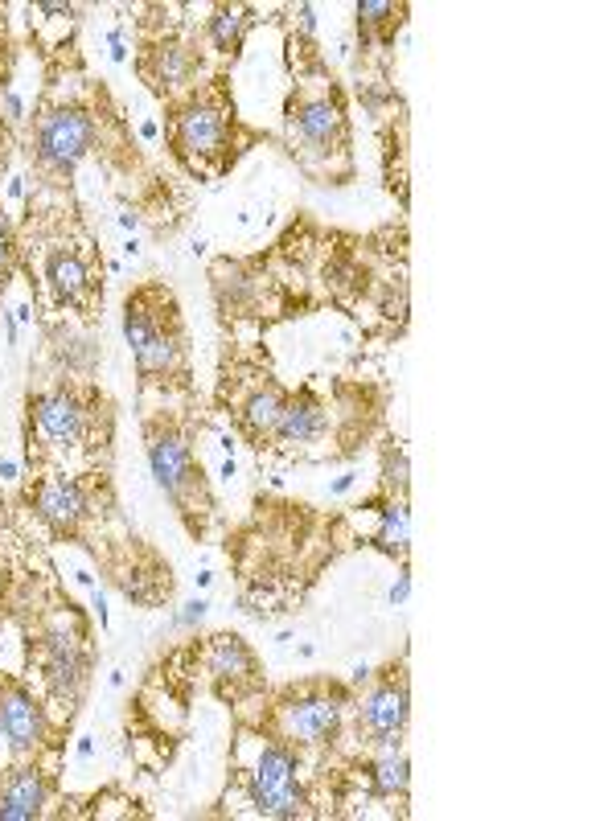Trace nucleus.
Wrapping results in <instances>:
<instances>
[{"mask_svg": "<svg viewBox=\"0 0 616 821\" xmlns=\"http://www.w3.org/2000/svg\"><path fill=\"white\" fill-rule=\"evenodd\" d=\"M296 772H300L296 744H288V739H259L255 744V760L247 764V780H296Z\"/></svg>", "mask_w": 616, "mask_h": 821, "instance_id": "nucleus-16", "label": "nucleus"}, {"mask_svg": "<svg viewBox=\"0 0 616 821\" xmlns=\"http://www.w3.org/2000/svg\"><path fill=\"white\" fill-rule=\"evenodd\" d=\"M140 136H144V140H157V124H152V120H148V124L140 128Z\"/></svg>", "mask_w": 616, "mask_h": 821, "instance_id": "nucleus-37", "label": "nucleus"}, {"mask_svg": "<svg viewBox=\"0 0 616 821\" xmlns=\"http://www.w3.org/2000/svg\"><path fill=\"white\" fill-rule=\"evenodd\" d=\"M124 337L132 345V358L140 374L148 378H165L181 366V345L177 333L161 321V312H152L144 300H128L124 308Z\"/></svg>", "mask_w": 616, "mask_h": 821, "instance_id": "nucleus-3", "label": "nucleus"}, {"mask_svg": "<svg viewBox=\"0 0 616 821\" xmlns=\"http://www.w3.org/2000/svg\"><path fill=\"white\" fill-rule=\"evenodd\" d=\"M91 756H95V739L83 735V739H79V760H91Z\"/></svg>", "mask_w": 616, "mask_h": 821, "instance_id": "nucleus-34", "label": "nucleus"}, {"mask_svg": "<svg viewBox=\"0 0 616 821\" xmlns=\"http://www.w3.org/2000/svg\"><path fill=\"white\" fill-rule=\"evenodd\" d=\"M329 436V411L313 399V395H300V399H288L284 403V415L280 423L272 427V440L288 452L296 448H308V444H317Z\"/></svg>", "mask_w": 616, "mask_h": 821, "instance_id": "nucleus-12", "label": "nucleus"}, {"mask_svg": "<svg viewBox=\"0 0 616 821\" xmlns=\"http://www.w3.org/2000/svg\"><path fill=\"white\" fill-rule=\"evenodd\" d=\"M206 670L222 682H247V678H255V653L247 649L243 637L222 633L206 649Z\"/></svg>", "mask_w": 616, "mask_h": 821, "instance_id": "nucleus-15", "label": "nucleus"}, {"mask_svg": "<svg viewBox=\"0 0 616 821\" xmlns=\"http://www.w3.org/2000/svg\"><path fill=\"white\" fill-rule=\"evenodd\" d=\"M214 288H218V300L222 304H247L255 296V280L247 276L243 267H218V276H214Z\"/></svg>", "mask_w": 616, "mask_h": 821, "instance_id": "nucleus-23", "label": "nucleus"}, {"mask_svg": "<svg viewBox=\"0 0 616 821\" xmlns=\"http://www.w3.org/2000/svg\"><path fill=\"white\" fill-rule=\"evenodd\" d=\"M148 74H152V83L157 87L181 91V87H189V78H194V54H189L181 42H161L148 54Z\"/></svg>", "mask_w": 616, "mask_h": 821, "instance_id": "nucleus-17", "label": "nucleus"}, {"mask_svg": "<svg viewBox=\"0 0 616 821\" xmlns=\"http://www.w3.org/2000/svg\"><path fill=\"white\" fill-rule=\"evenodd\" d=\"M411 715V694L403 678H382L358 707V723L370 735L374 748H395Z\"/></svg>", "mask_w": 616, "mask_h": 821, "instance_id": "nucleus-4", "label": "nucleus"}, {"mask_svg": "<svg viewBox=\"0 0 616 821\" xmlns=\"http://www.w3.org/2000/svg\"><path fill=\"white\" fill-rule=\"evenodd\" d=\"M382 485H387L391 497H403L411 485V460L399 444H387V452H382Z\"/></svg>", "mask_w": 616, "mask_h": 821, "instance_id": "nucleus-24", "label": "nucleus"}, {"mask_svg": "<svg viewBox=\"0 0 616 821\" xmlns=\"http://www.w3.org/2000/svg\"><path fill=\"white\" fill-rule=\"evenodd\" d=\"M296 21H300V29H304L308 37L317 33V9H313V5H296Z\"/></svg>", "mask_w": 616, "mask_h": 821, "instance_id": "nucleus-29", "label": "nucleus"}, {"mask_svg": "<svg viewBox=\"0 0 616 821\" xmlns=\"http://www.w3.org/2000/svg\"><path fill=\"white\" fill-rule=\"evenodd\" d=\"M5 329H9V345H17V329H21V325H17V317H13V308L5 312Z\"/></svg>", "mask_w": 616, "mask_h": 821, "instance_id": "nucleus-35", "label": "nucleus"}, {"mask_svg": "<svg viewBox=\"0 0 616 821\" xmlns=\"http://www.w3.org/2000/svg\"><path fill=\"white\" fill-rule=\"evenodd\" d=\"M33 510L42 522H50L58 534H70L79 530V522L87 518V493L79 481H66V477H50L37 485L33 493Z\"/></svg>", "mask_w": 616, "mask_h": 821, "instance_id": "nucleus-11", "label": "nucleus"}, {"mask_svg": "<svg viewBox=\"0 0 616 821\" xmlns=\"http://www.w3.org/2000/svg\"><path fill=\"white\" fill-rule=\"evenodd\" d=\"M387 600H391L395 608H403V604L411 600V571H407V567H403V571H399V579L391 583V592H387Z\"/></svg>", "mask_w": 616, "mask_h": 821, "instance_id": "nucleus-28", "label": "nucleus"}, {"mask_svg": "<svg viewBox=\"0 0 616 821\" xmlns=\"http://www.w3.org/2000/svg\"><path fill=\"white\" fill-rule=\"evenodd\" d=\"M341 719H345V698L337 690H300L280 702L276 731L288 744H329L341 731Z\"/></svg>", "mask_w": 616, "mask_h": 821, "instance_id": "nucleus-2", "label": "nucleus"}, {"mask_svg": "<svg viewBox=\"0 0 616 821\" xmlns=\"http://www.w3.org/2000/svg\"><path fill=\"white\" fill-rule=\"evenodd\" d=\"M148 468H152V477H157V485L173 497V501H189V493L198 489V460H194V452H189V444H185V436H177V432H152L148 436Z\"/></svg>", "mask_w": 616, "mask_h": 821, "instance_id": "nucleus-5", "label": "nucleus"}, {"mask_svg": "<svg viewBox=\"0 0 616 821\" xmlns=\"http://www.w3.org/2000/svg\"><path fill=\"white\" fill-rule=\"evenodd\" d=\"M247 797L259 817H272V821H296L308 813L300 780H247Z\"/></svg>", "mask_w": 616, "mask_h": 821, "instance_id": "nucleus-14", "label": "nucleus"}, {"mask_svg": "<svg viewBox=\"0 0 616 821\" xmlns=\"http://www.w3.org/2000/svg\"><path fill=\"white\" fill-rule=\"evenodd\" d=\"M9 267H13V247H9V234H0V284H5Z\"/></svg>", "mask_w": 616, "mask_h": 821, "instance_id": "nucleus-30", "label": "nucleus"}, {"mask_svg": "<svg viewBox=\"0 0 616 821\" xmlns=\"http://www.w3.org/2000/svg\"><path fill=\"white\" fill-rule=\"evenodd\" d=\"M91 604H95V616H99V624H107V596H103L99 588H91Z\"/></svg>", "mask_w": 616, "mask_h": 821, "instance_id": "nucleus-31", "label": "nucleus"}, {"mask_svg": "<svg viewBox=\"0 0 616 821\" xmlns=\"http://www.w3.org/2000/svg\"><path fill=\"white\" fill-rule=\"evenodd\" d=\"M46 735V715H42V702H37L25 686H5L0 690V739L17 752H33L42 744Z\"/></svg>", "mask_w": 616, "mask_h": 821, "instance_id": "nucleus-9", "label": "nucleus"}, {"mask_svg": "<svg viewBox=\"0 0 616 821\" xmlns=\"http://www.w3.org/2000/svg\"><path fill=\"white\" fill-rule=\"evenodd\" d=\"M0 477H5V481H17V464L5 460V464H0Z\"/></svg>", "mask_w": 616, "mask_h": 821, "instance_id": "nucleus-36", "label": "nucleus"}, {"mask_svg": "<svg viewBox=\"0 0 616 821\" xmlns=\"http://www.w3.org/2000/svg\"><path fill=\"white\" fill-rule=\"evenodd\" d=\"M206 612H210V600H189V604H181V612L173 616V624H177V629H198V624L206 620Z\"/></svg>", "mask_w": 616, "mask_h": 821, "instance_id": "nucleus-26", "label": "nucleus"}, {"mask_svg": "<svg viewBox=\"0 0 616 821\" xmlns=\"http://www.w3.org/2000/svg\"><path fill=\"white\" fill-rule=\"evenodd\" d=\"M46 776L37 768H17L9 785L0 789V821H33L46 813Z\"/></svg>", "mask_w": 616, "mask_h": 821, "instance_id": "nucleus-13", "label": "nucleus"}, {"mask_svg": "<svg viewBox=\"0 0 616 821\" xmlns=\"http://www.w3.org/2000/svg\"><path fill=\"white\" fill-rule=\"evenodd\" d=\"M251 29V9L243 5H218L210 17V46L218 54H235L243 46V33Z\"/></svg>", "mask_w": 616, "mask_h": 821, "instance_id": "nucleus-21", "label": "nucleus"}, {"mask_svg": "<svg viewBox=\"0 0 616 821\" xmlns=\"http://www.w3.org/2000/svg\"><path fill=\"white\" fill-rule=\"evenodd\" d=\"M374 542L382 546V551L391 555H407L411 546V514H407V501L403 497H387L378 505V530H374Z\"/></svg>", "mask_w": 616, "mask_h": 821, "instance_id": "nucleus-20", "label": "nucleus"}, {"mask_svg": "<svg viewBox=\"0 0 616 821\" xmlns=\"http://www.w3.org/2000/svg\"><path fill=\"white\" fill-rule=\"evenodd\" d=\"M0 111H5L9 124H21L25 120V99L17 91H0Z\"/></svg>", "mask_w": 616, "mask_h": 821, "instance_id": "nucleus-27", "label": "nucleus"}, {"mask_svg": "<svg viewBox=\"0 0 616 821\" xmlns=\"http://www.w3.org/2000/svg\"><path fill=\"white\" fill-rule=\"evenodd\" d=\"M95 115L83 107H54L37 120L33 132V152L37 165L50 173H74L83 165V156L95 148Z\"/></svg>", "mask_w": 616, "mask_h": 821, "instance_id": "nucleus-1", "label": "nucleus"}, {"mask_svg": "<svg viewBox=\"0 0 616 821\" xmlns=\"http://www.w3.org/2000/svg\"><path fill=\"white\" fill-rule=\"evenodd\" d=\"M120 226H124V230H136V214H120Z\"/></svg>", "mask_w": 616, "mask_h": 821, "instance_id": "nucleus-38", "label": "nucleus"}, {"mask_svg": "<svg viewBox=\"0 0 616 821\" xmlns=\"http://www.w3.org/2000/svg\"><path fill=\"white\" fill-rule=\"evenodd\" d=\"M46 280H50V288H54V296L62 304H79L87 296V288H91V271H87V263L79 255L54 251L50 263H46Z\"/></svg>", "mask_w": 616, "mask_h": 821, "instance_id": "nucleus-18", "label": "nucleus"}, {"mask_svg": "<svg viewBox=\"0 0 616 821\" xmlns=\"http://www.w3.org/2000/svg\"><path fill=\"white\" fill-rule=\"evenodd\" d=\"M177 148L185 156H222L226 144H230V124H226V115L218 107H206V103H194V107H185L177 115Z\"/></svg>", "mask_w": 616, "mask_h": 821, "instance_id": "nucleus-10", "label": "nucleus"}, {"mask_svg": "<svg viewBox=\"0 0 616 821\" xmlns=\"http://www.w3.org/2000/svg\"><path fill=\"white\" fill-rule=\"evenodd\" d=\"M29 419H33L37 440H46L50 448H70L83 440L87 407L70 390H46V395L29 399Z\"/></svg>", "mask_w": 616, "mask_h": 821, "instance_id": "nucleus-6", "label": "nucleus"}, {"mask_svg": "<svg viewBox=\"0 0 616 821\" xmlns=\"http://www.w3.org/2000/svg\"><path fill=\"white\" fill-rule=\"evenodd\" d=\"M37 657H42V674L50 682V690L66 702L79 698L83 682H87V653L74 633H46V641L37 645Z\"/></svg>", "mask_w": 616, "mask_h": 821, "instance_id": "nucleus-7", "label": "nucleus"}, {"mask_svg": "<svg viewBox=\"0 0 616 821\" xmlns=\"http://www.w3.org/2000/svg\"><path fill=\"white\" fill-rule=\"evenodd\" d=\"M284 390L280 386H263V390H255V395L247 399V407H243V423L251 427L255 436H272V427L280 423V415H284Z\"/></svg>", "mask_w": 616, "mask_h": 821, "instance_id": "nucleus-22", "label": "nucleus"}, {"mask_svg": "<svg viewBox=\"0 0 616 821\" xmlns=\"http://www.w3.org/2000/svg\"><path fill=\"white\" fill-rule=\"evenodd\" d=\"M366 772H370L374 797H382V801L407 797V789H411V760H407L403 752H395V748H382V752L370 760Z\"/></svg>", "mask_w": 616, "mask_h": 821, "instance_id": "nucleus-19", "label": "nucleus"}, {"mask_svg": "<svg viewBox=\"0 0 616 821\" xmlns=\"http://www.w3.org/2000/svg\"><path fill=\"white\" fill-rule=\"evenodd\" d=\"M354 489V473H341L333 485H329V493H350Z\"/></svg>", "mask_w": 616, "mask_h": 821, "instance_id": "nucleus-32", "label": "nucleus"}, {"mask_svg": "<svg viewBox=\"0 0 616 821\" xmlns=\"http://www.w3.org/2000/svg\"><path fill=\"white\" fill-rule=\"evenodd\" d=\"M395 13H399V9H395V5H387V0H362V5H358V21H362L366 29H374V25H387Z\"/></svg>", "mask_w": 616, "mask_h": 821, "instance_id": "nucleus-25", "label": "nucleus"}, {"mask_svg": "<svg viewBox=\"0 0 616 821\" xmlns=\"http://www.w3.org/2000/svg\"><path fill=\"white\" fill-rule=\"evenodd\" d=\"M350 682H354V686L370 682V666H366V661H362V666H354V670H350Z\"/></svg>", "mask_w": 616, "mask_h": 821, "instance_id": "nucleus-33", "label": "nucleus"}, {"mask_svg": "<svg viewBox=\"0 0 616 821\" xmlns=\"http://www.w3.org/2000/svg\"><path fill=\"white\" fill-rule=\"evenodd\" d=\"M292 136L308 152H333L345 140V115L333 95H308L292 107Z\"/></svg>", "mask_w": 616, "mask_h": 821, "instance_id": "nucleus-8", "label": "nucleus"}]
</instances>
